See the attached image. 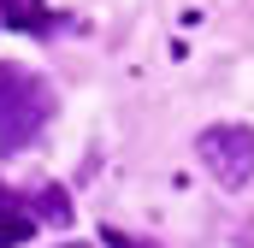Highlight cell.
<instances>
[{
    "mask_svg": "<svg viewBox=\"0 0 254 248\" xmlns=\"http://www.w3.org/2000/svg\"><path fill=\"white\" fill-rule=\"evenodd\" d=\"M54 119V89L30 65L0 60V154H24Z\"/></svg>",
    "mask_w": 254,
    "mask_h": 248,
    "instance_id": "6da1fadb",
    "label": "cell"
},
{
    "mask_svg": "<svg viewBox=\"0 0 254 248\" xmlns=\"http://www.w3.org/2000/svg\"><path fill=\"white\" fill-rule=\"evenodd\" d=\"M101 243L107 248H154V243H142V237H130V231H113V225L101 231Z\"/></svg>",
    "mask_w": 254,
    "mask_h": 248,
    "instance_id": "8992f818",
    "label": "cell"
},
{
    "mask_svg": "<svg viewBox=\"0 0 254 248\" xmlns=\"http://www.w3.org/2000/svg\"><path fill=\"white\" fill-rule=\"evenodd\" d=\"M0 18H6L12 30H48V12H42V0H0Z\"/></svg>",
    "mask_w": 254,
    "mask_h": 248,
    "instance_id": "277c9868",
    "label": "cell"
},
{
    "mask_svg": "<svg viewBox=\"0 0 254 248\" xmlns=\"http://www.w3.org/2000/svg\"><path fill=\"white\" fill-rule=\"evenodd\" d=\"M60 248H89V243H60Z\"/></svg>",
    "mask_w": 254,
    "mask_h": 248,
    "instance_id": "52a82bcc",
    "label": "cell"
},
{
    "mask_svg": "<svg viewBox=\"0 0 254 248\" xmlns=\"http://www.w3.org/2000/svg\"><path fill=\"white\" fill-rule=\"evenodd\" d=\"M36 201L30 195H18V189H6L0 184V248H18V243H30L36 237Z\"/></svg>",
    "mask_w": 254,
    "mask_h": 248,
    "instance_id": "3957f363",
    "label": "cell"
},
{
    "mask_svg": "<svg viewBox=\"0 0 254 248\" xmlns=\"http://www.w3.org/2000/svg\"><path fill=\"white\" fill-rule=\"evenodd\" d=\"M195 154H201V166L225 189H243L254 178V130L249 124H213V130H201Z\"/></svg>",
    "mask_w": 254,
    "mask_h": 248,
    "instance_id": "7a4b0ae2",
    "label": "cell"
},
{
    "mask_svg": "<svg viewBox=\"0 0 254 248\" xmlns=\"http://www.w3.org/2000/svg\"><path fill=\"white\" fill-rule=\"evenodd\" d=\"M30 201H36V213H42V219H48V225H71V201H65V189H36V195H30Z\"/></svg>",
    "mask_w": 254,
    "mask_h": 248,
    "instance_id": "5b68a950",
    "label": "cell"
}]
</instances>
